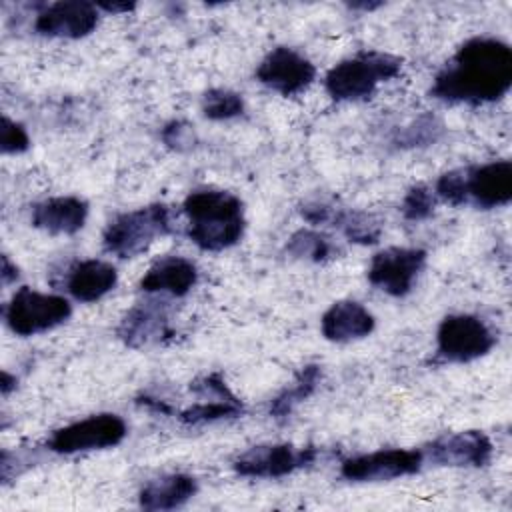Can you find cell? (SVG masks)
Returning <instances> with one entry per match:
<instances>
[{
	"label": "cell",
	"mask_w": 512,
	"mask_h": 512,
	"mask_svg": "<svg viewBox=\"0 0 512 512\" xmlns=\"http://www.w3.org/2000/svg\"><path fill=\"white\" fill-rule=\"evenodd\" d=\"M192 392L198 394V402L188 406L178 414L184 424H208L222 418H238L244 414L242 400L226 386L224 378L218 372L206 374L194 384H190Z\"/></svg>",
	"instance_id": "4fadbf2b"
},
{
	"label": "cell",
	"mask_w": 512,
	"mask_h": 512,
	"mask_svg": "<svg viewBox=\"0 0 512 512\" xmlns=\"http://www.w3.org/2000/svg\"><path fill=\"white\" fill-rule=\"evenodd\" d=\"M318 458L314 446H292V444H260L252 446L234 460V470L240 476L250 478H282L298 468L312 464Z\"/></svg>",
	"instance_id": "9c48e42d"
},
{
	"label": "cell",
	"mask_w": 512,
	"mask_h": 512,
	"mask_svg": "<svg viewBox=\"0 0 512 512\" xmlns=\"http://www.w3.org/2000/svg\"><path fill=\"white\" fill-rule=\"evenodd\" d=\"M96 8L112 12V14H120V12H130L136 8L134 2H98Z\"/></svg>",
	"instance_id": "1f68e13d"
},
{
	"label": "cell",
	"mask_w": 512,
	"mask_h": 512,
	"mask_svg": "<svg viewBox=\"0 0 512 512\" xmlns=\"http://www.w3.org/2000/svg\"><path fill=\"white\" fill-rule=\"evenodd\" d=\"M422 452L424 458L438 466L480 468L492 460L494 446L484 432L462 430L438 436Z\"/></svg>",
	"instance_id": "7c38bea8"
},
{
	"label": "cell",
	"mask_w": 512,
	"mask_h": 512,
	"mask_svg": "<svg viewBox=\"0 0 512 512\" xmlns=\"http://www.w3.org/2000/svg\"><path fill=\"white\" fill-rule=\"evenodd\" d=\"M198 492V482L190 474L172 472L146 482L138 494L144 510H174L184 506Z\"/></svg>",
	"instance_id": "44dd1931"
},
{
	"label": "cell",
	"mask_w": 512,
	"mask_h": 512,
	"mask_svg": "<svg viewBox=\"0 0 512 512\" xmlns=\"http://www.w3.org/2000/svg\"><path fill=\"white\" fill-rule=\"evenodd\" d=\"M442 130H444V126L436 116L424 114V116L416 118L412 124H408L406 128H402V132H398L396 142H398V146H404V148L428 146L440 138Z\"/></svg>",
	"instance_id": "484cf974"
},
{
	"label": "cell",
	"mask_w": 512,
	"mask_h": 512,
	"mask_svg": "<svg viewBox=\"0 0 512 512\" xmlns=\"http://www.w3.org/2000/svg\"><path fill=\"white\" fill-rule=\"evenodd\" d=\"M436 344L440 360L464 364L488 354L496 344V336L474 314H450L438 326Z\"/></svg>",
	"instance_id": "8992f818"
},
{
	"label": "cell",
	"mask_w": 512,
	"mask_h": 512,
	"mask_svg": "<svg viewBox=\"0 0 512 512\" xmlns=\"http://www.w3.org/2000/svg\"><path fill=\"white\" fill-rule=\"evenodd\" d=\"M434 206H436L434 190H430L424 184H416L406 192L400 208H402V214L406 220L420 222V220H426L434 212Z\"/></svg>",
	"instance_id": "4316f807"
},
{
	"label": "cell",
	"mask_w": 512,
	"mask_h": 512,
	"mask_svg": "<svg viewBox=\"0 0 512 512\" xmlns=\"http://www.w3.org/2000/svg\"><path fill=\"white\" fill-rule=\"evenodd\" d=\"M188 238L206 252H220L240 242L246 230L244 204L226 190H194L184 200Z\"/></svg>",
	"instance_id": "7a4b0ae2"
},
{
	"label": "cell",
	"mask_w": 512,
	"mask_h": 512,
	"mask_svg": "<svg viewBox=\"0 0 512 512\" xmlns=\"http://www.w3.org/2000/svg\"><path fill=\"white\" fill-rule=\"evenodd\" d=\"M118 282V272L112 264L104 260H80L68 268L66 290L78 302H96L114 290Z\"/></svg>",
	"instance_id": "ffe728a7"
},
{
	"label": "cell",
	"mask_w": 512,
	"mask_h": 512,
	"mask_svg": "<svg viewBox=\"0 0 512 512\" xmlns=\"http://www.w3.org/2000/svg\"><path fill=\"white\" fill-rule=\"evenodd\" d=\"M162 142L172 150H188L194 144V130L184 120H172L162 128Z\"/></svg>",
	"instance_id": "f546056e"
},
{
	"label": "cell",
	"mask_w": 512,
	"mask_h": 512,
	"mask_svg": "<svg viewBox=\"0 0 512 512\" xmlns=\"http://www.w3.org/2000/svg\"><path fill=\"white\" fill-rule=\"evenodd\" d=\"M0 276H2V284L4 286L18 278V268H16V264L10 262L8 254H2V272H0Z\"/></svg>",
	"instance_id": "4dcf8cb0"
},
{
	"label": "cell",
	"mask_w": 512,
	"mask_h": 512,
	"mask_svg": "<svg viewBox=\"0 0 512 512\" xmlns=\"http://www.w3.org/2000/svg\"><path fill=\"white\" fill-rule=\"evenodd\" d=\"M202 112L210 120H230L244 112V100L228 88H212L202 98Z\"/></svg>",
	"instance_id": "d4e9b609"
},
{
	"label": "cell",
	"mask_w": 512,
	"mask_h": 512,
	"mask_svg": "<svg viewBox=\"0 0 512 512\" xmlns=\"http://www.w3.org/2000/svg\"><path fill=\"white\" fill-rule=\"evenodd\" d=\"M336 226L350 242L368 246V244H376L380 240L382 234V224L376 216L368 214V212H360V210H344V208H330V216L328 222Z\"/></svg>",
	"instance_id": "603a6c76"
},
{
	"label": "cell",
	"mask_w": 512,
	"mask_h": 512,
	"mask_svg": "<svg viewBox=\"0 0 512 512\" xmlns=\"http://www.w3.org/2000/svg\"><path fill=\"white\" fill-rule=\"evenodd\" d=\"M320 380H322V368L318 364H306L296 374L294 382L286 386L278 396H274V400L270 402V416H274L276 420L288 418L300 402H304L316 392Z\"/></svg>",
	"instance_id": "7402d4cb"
},
{
	"label": "cell",
	"mask_w": 512,
	"mask_h": 512,
	"mask_svg": "<svg viewBox=\"0 0 512 512\" xmlns=\"http://www.w3.org/2000/svg\"><path fill=\"white\" fill-rule=\"evenodd\" d=\"M98 24L96 4L82 0H62L44 6L34 22V30L48 38L78 40L88 36Z\"/></svg>",
	"instance_id": "5bb4252c"
},
{
	"label": "cell",
	"mask_w": 512,
	"mask_h": 512,
	"mask_svg": "<svg viewBox=\"0 0 512 512\" xmlns=\"http://www.w3.org/2000/svg\"><path fill=\"white\" fill-rule=\"evenodd\" d=\"M286 252L292 258H300L308 262H326L336 254V248L326 234L302 228L288 238Z\"/></svg>",
	"instance_id": "cb8c5ba5"
},
{
	"label": "cell",
	"mask_w": 512,
	"mask_h": 512,
	"mask_svg": "<svg viewBox=\"0 0 512 512\" xmlns=\"http://www.w3.org/2000/svg\"><path fill=\"white\" fill-rule=\"evenodd\" d=\"M512 86V50L496 38H470L434 76L430 94L450 104L500 100Z\"/></svg>",
	"instance_id": "6da1fadb"
},
{
	"label": "cell",
	"mask_w": 512,
	"mask_h": 512,
	"mask_svg": "<svg viewBox=\"0 0 512 512\" xmlns=\"http://www.w3.org/2000/svg\"><path fill=\"white\" fill-rule=\"evenodd\" d=\"M174 232L172 214L166 204H150L118 214L104 230V250L118 258H134L142 254L156 238Z\"/></svg>",
	"instance_id": "277c9868"
},
{
	"label": "cell",
	"mask_w": 512,
	"mask_h": 512,
	"mask_svg": "<svg viewBox=\"0 0 512 512\" xmlns=\"http://www.w3.org/2000/svg\"><path fill=\"white\" fill-rule=\"evenodd\" d=\"M466 202L478 208H498L512 200V162L494 160L464 170Z\"/></svg>",
	"instance_id": "9a60e30c"
},
{
	"label": "cell",
	"mask_w": 512,
	"mask_h": 512,
	"mask_svg": "<svg viewBox=\"0 0 512 512\" xmlns=\"http://www.w3.org/2000/svg\"><path fill=\"white\" fill-rule=\"evenodd\" d=\"M376 320L370 310L354 300L334 302L320 320V328L330 342H352L372 334Z\"/></svg>",
	"instance_id": "ac0fdd59"
},
{
	"label": "cell",
	"mask_w": 512,
	"mask_h": 512,
	"mask_svg": "<svg viewBox=\"0 0 512 512\" xmlns=\"http://www.w3.org/2000/svg\"><path fill=\"white\" fill-rule=\"evenodd\" d=\"M16 384V378H12L8 372H2V394L6 396Z\"/></svg>",
	"instance_id": "d6a6232c"
},
{
	"label": "cell",
	"mask_w": 512,
	"mask_h": 512,
	"mask_svg": "<svg viewBox=\"0 0 512 512\" xmlns=\"http://www.w3.org/2000/svg\"><path fill=\"white\" fill-rule=\"evenodd\" d=\"M116 334L130 348H144L162 342L172 334L164 302H138L122 316Z\"/></svg>",
	"instance_id": "2e32d148"
},
{
	"label": "cell",
	"mask_w": 512,
	"mask_h": 512,
	"mask_svg": "<svg viewBox=\"0 0 512 512\" xmlns=\"http://www.w3.org/2000/svg\"><path fill=\"white\" fill-rule=\"evenodd\" d=\"M0 148L4 154H20L30 148V138L26 128L20 122L10 120L8 116H2Z\"/></svg>",
	"instance_id": "f1b7e54d"
},
{
	"label": "cell",
	"mask_w": 512,
	"mask_h": 512,
	"mask_svg": "<svg viewBox=\"0 0 512 512\" xmlns=\"http://www.w3.org/2000/svg\"><path fill=\"white\" fill-rule=\"evenodd\" d=\"M422 462V450L386 448L342 460L340 476L350 482H386L416 474L422 468Z\"/></svg>",
	"instance_id": "ba28073f"
},
{
	"label": "cell",
	"mask_w": 512,
	"mask_h": 512,
	"mask_svg": "<svg viewBox=\"0 0 512 512\" xmlns=\"http://www.w3.org/2000/svg\"><path fill=\"white\" fill-rule=\"evenodd\" d=\"M380 4H350V8H362V10H374V8H378Z\"/></svg>",
	"instance_id": "836d02e7"
},
{
	"label": "cell",
	"mask_w": 512,
	"mask_h": 512,
	"mask_svg": "<svg viewBox=\"0 0 512 512\" xmlns=\"http://www.w3.org/2000/svg\"><path fill=\"white\" fill-rule=\"evenodd\" d=\"M426 264V252L422 248L392 246L372 256L368 266V280L372 286L384 290L390 296H406L416 276Z\"/></svg>",
	"instance_id": "30bf717a"
},
{
	"label": "cell",
	"mask_w": 512,
	"mask_h": 512,
	"mask_svg": "<svg viewBox=\"0 0 512 512\" xmlns=\"http://www.w3.org/2000/svg\"><path fill=\"white\" fill-rule=\"evenodd\" d=\"M72 306L64 296L42 294L28 286L18 288L4 308L8 328L18 336H34L64 324Z\"/></svg>",
	"instance_id": "5b68a950"
},
{
	"label": "cell",
	"mask_w": 512,
	"mask_h": 512,
	"mask_svg": "<svg viewBox=\"0 0 512 512\" xmlns=\"http://www.w3.org/2000/svg\"><path fill=\"white\" fill-rule=\"evenodd\" d=\"M126 422L112 412H102L76 420L52 432L46 448L56 454H78L118 446L126 438Z\"/></svg>",
	"instance_id": "52a82bcc"
},
{
	"label": "cell",
	"mask_w": 512,
	"mask_h": 512,
	"mask_svg": "<svg viewBox=\"0 0 512 512\" xmlns=\"http://www.w3.org/2000/svg\"><path fill=\"white\" fill-rule=\"evenodd\" d=\"M402 60L386 52H360L332 66L324 78L326 92L338 102L370 98L380 82L400 74Z\"/></svg>",
	"instance_id": "3957f363"
},
{
	"label": "cell",
	"mask_w": 512,
	"mask_h": 512,
	"mask_svg": "<svg viewBox=\"0 0 512 512\" xmlns=\"http://www.w3.org/2000/svg\"><path fill=\"white\" fill-rule=\"evenodd\" d=\"M88 218V202L80 196H54L36 202L30 212L34 228L52 236L76 234L84 228Z\"/></svg>",
	"instance_id": "e0dca14e"
},
{
	"label": "cell",
	"mask_w": 512,
	"mask_h": 512,
	"mask_svg": "<svg viewBox=\"0 0 512 512\" xmlns=\"http://www.w3.org/2000/svg\"><path fill=\"white\" fill-rule=\"evenodd\" d=\"M316 76L314 64L288 46L270 50L256 68V78L282 96H294L306 90Z\"/></svg>",
	"instance_id": "8fae6325"
},
{
	"label": "cell",
	"mask_w": 512,
	"mask_h": 512,
	"mask_svg": "<svg viewBox=\"0 0 512 512\" xmlns=\"http://www.w3.org/2000/svg\"><path fill=\"white\" fill-rule=\"evenodd\" d=\"M434 194L452 206L466 204V180L464 170L444 172L434 186Z\"/></svg>",
	"instance_id": "83f0119b"
},
{
	"label": "cell",
	"mask_w": 512,
	"mask_h": 512,
	"mask_svg": "<svg viewBox=\"0 0 512 512\" xmlns=\"http://www.w3.org/2000/svg\"><path fill=\"white\" fill-rule=\"evenodd\" d=\"M198 280L196 266L182 256L158 258L142 276L140 288L148 294L160 292L170 296H186Z\"/></svg>",
	"instance_id": "d6986e66"
}]
</instances>
